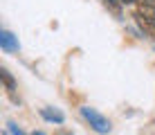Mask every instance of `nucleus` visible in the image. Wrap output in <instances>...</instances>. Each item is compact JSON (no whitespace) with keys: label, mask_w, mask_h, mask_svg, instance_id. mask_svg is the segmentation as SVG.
Wrapping results in <instances>:
<instances>
[{"label":"nucleus","mask_w":155,"mask_h":135,"mask_svg":"<svg viewBox=\"0 0 155 135\" xmlns=\"http://www.w3.org/2000/svg\"><path fill=\"white\" fill-rule=\"evenodd\" d=\"M81 115L90 122V126H92L97 133H101V135L110 133V128H113V126H110V122L106 120L99 110H94V108H90V106H83V108H81Z\"/></svg>","instance_id":"nucleus-1"},{"label":"nucleus","mask_w":155,"mask_h":135,"mask_svg":"<svg viewBox=\"0 0 155 135\" xmlns=\"http://www.w3.org/2000/svg\"><path fill=\"white\" fill-rule=\"evenodd\" d=\"M0 47H2L5 52H16L18 50V39H16L12 32L2 29L0 32Z\"/></svg>","instance_id":"nucleus-2"},{"label":"nucleus","mask_w":155,"mask_h":135,"mask_svg":"<svg viewBox=\"0 0 155 135\" xmlns=\"http://www.w3.org/2000/svg\"><path fill=\"white\" fill-rule=\"evenodd\" d=\"M41 117L47 120V122H54V124L65 122V115H63L61 110H56V108H41Z\"/></svg>","instance_id":"nucleus-3"},{"label":"nucleus","mask_w":155,"mask_h":135,"mask_svg":"<svg viewBox=\"0 0 155 135\" xmlns=\"http://www.w3.org/2000/svg\"><path fill=\"white\" fill-rule=\"evenodd\" d=\"M135 5H137V16H142L146 20H155V7H151L146 2H135Z\"/></svg>","instance_id":"nucleus-4"},{"label":"nucleus","mask_w":155,"mask_h":135,"mask_svg":"<svg viewBox=\"0 0 155 135\" xmlns=\"http://www.w3.org/2000/svg\"><path fill=\"white\" fill-rule=\"evenodd\" d=\"M0 77H2V81H5V88H7V93L14 97L16 81H14V77H12V74H9V70H7V68H2V70H0ZM14 99H16V97H14Z\"/></svg>","instance_id":"nucleus-5"},{"label":"nucleus","mask_w":155,"mask_h":135,"mask_svg":"<svg viewBox=\"0 0 155 135\" xmlns=\"http://www.w3.org/2000/svg\"><path fill=\"white\" fill-rule=\"evenodd\" d=\"M104 2H106V7H108L115 16L121 14V5H124V0H104Z\"/></svg>","instance_id":"nucleus-6"},{"label":"nucleus","mask_w":155,"mask_h":135,"mask_svg":"<svg viewBox=\"0 0 155 135\" xmlns=\"http://www.w3.org/2000/svg\"><path fill=\"white\" fill-rule=\"evenodd\" d=\"M7 126H9V131H12V135H25V133H23V131H20V128L14 124V122H9Z\"/></svg>","instance_id":"nucleus-7"},{"label":"nucleus","mask_w":155,"mask_h":135,"mask_svg":"<svg viewBox=\"0 0 155 135\" xmlns=\"http://www.w3.org/2000/svg\"><path fill=\"white\" fill-rule=\"evenodd\" d=\"M137 2H146V5H151V7H155V0H137Z\"/></svg>","instance_id":"nucleus-8"},{"label":"nucleus","mask_w":155,"mask_h":135,"mask_svg":"<svg viewBox=\"0 0 155 135\" xmlns=\"http://www.w3.org/2000/svg\"><path fill=\"white\" fill-rule=\"evenodd\" d=\"M56 135H72V133H70V131H58Z\"/></svg>","instance_id":"nucleus-9"},{"label":"nucleus","mask_w":155,"mask_h":135,"mask_svg":"<svg viewBox=\"0 0 155 135\" xmlns=\"http://www.w3.org/2000/svg\"><path fill=\"white\" fill-rule=\"evenodd\" d=\"M34 135H45V133H41V131H38V133H34Z\"/></svg>","instance_id":"nucleus-10"}]
</instances>
